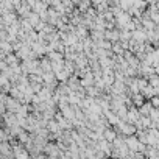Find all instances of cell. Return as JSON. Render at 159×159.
I'll use <instances>...</instances> for the list:
<instances>
[{
    "label": "cell",
    "instance_id": "cell-1",
    "mask_svg": "<svg viewBox=\"0 0 159 159\" xmlns=\"http://www.w3.org/2000/svg\"><path fill=\"white\" fill-rule=\"evenodd\" d=\"M0 153H3V154L11 153V147L6 142H0Z\"/></svg>",
    "mask_w": 159,
    "mask_h": 159
},
{
    "label": "cell",
    "instance_id": "cell-2",
    "mask_svg": "<svg viewBox=\"0 0 159 159\" xmlns=\"http://www.w3.org/2000/svg\"><path fill=\"white\" fill-rule=\"evenodd\" d=\"M104 139H106V141H114L115 133L112 130H104Z\"/></svg>",
    "mask_w": 159,
    "mask_h": 159
},
{
    "label": "cell",
    "instance_id": "cell-3",
    "mask_svg": "<svg viewBox=\"0 0 159 159\" xmlns=\"http://www.w3.org/2000/svg\"><path fill=\"white\" fill-rule=\"evenodd\" d=\"M150 111H151V106H150L148 103L143 104V106L141 108V114H142V115H150Z\"/></svg>",
    "mask_w": 159,
    "mask_h": 159
},
{
    "label": "cell",
    "instance_id": "cell-4",
    "mask_svg": "<svg viewBox=\"0 0 159 159\" xmlns=\"http://www.w3.org/2000/svg\"><path fill=\"white\" fill-rule=\"evenodd\" d=\"M153 106H158V98H156V97L153 98Z\"/></svg>",
    "mask_w": 159,
    "mask_h": 159
}]
</instances>
